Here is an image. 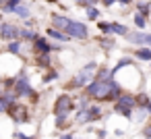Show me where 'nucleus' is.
Masks as SVG:
<instances>
[{"instance_id": "cd10ccee", "label": "nucleus", "mask_w": 151, "mask_h": 139, "mask_svg": "<svg viewBox=\"0 0 151 139\" xmlns=\"http://www.w3.org/2000/svg\"><path fill=\"white\" fill-rule=\"evenodd\" d=\"M106 135H108V133H106V131H97V137H99V139H104V137H106Z\"/></svg>"}, {"instance_id": "6e6552de", "label": "nucleus", "mask_w": 151, "mask_h": 139, "mask_svg": "<svg viewBox=\"0 0 151 139\" xmlns=\"http://www.w3.org/2000/svg\"><path fill=\"white\" fill-rule=\"evenodd\" d=\"M68 23H70V19H66L64 15H54V17H52V27H54V29H60V31H62V29L68 27Z\"/></svg>"}, {"instance_id": "f03ea898", "label": "nucleus", "mask_w": 151, "mask_h": 139, "mask_svg": "<svg viewBox=\"0 0 151 139\" xmlns=\"http://www.w3.org/2000/svg\"><path fill=\"white\" fill-rule=\"evenodd\" d=\"M95 69H97V64L95 62H89V64H85L77 75H75V79L70 81V85L68 87H73V89H79V87H85L93 77H95Z\"/></svg>"}, {"instance_id": "f8f14e48", "label": "nucleus", "mask_w": 151, "mask_h": 139, "mask_svg": "<svg viewBox=\"0 0 151 139\" xmlns=\"http://www.w3.org/2000/svg\"><path fill=\"white\" fill-rule=\"evenodd\" d=\"M23 0H4V4H0V11L2 13H13V9L17 7V4H21Z\"/></svg>"}, {"instance_id": "9d476101", "label": "nucleus", "mask_w": 151, "mask_h": 139, "mask_svg": "<svg viewBox=\"0 0 151 139\" xmlns=\"http://www.w3.org/2000/svg\"><path fill=\"white\" fill-rule=\"evenodd\" d=\"M13 13H15V15H19L21 19H29V17H31L29 7H27V4H23V2H21V4H17V7L13 9Z\"/></svg>"}, {"instance_id": "1a4fd4ad", "label": "nucleus", "mask_w": 151, "mask_h": 139, "mask_svg": "<svg viewBox=\"0 0 151 139\" xmlns=\"http://www.w3.org/2000/svg\"><path fill=\"white\" fill-rule=\"evenodd\" d=\"M21 48H23V44H21V40H11V42H6V52L9 54H21Z\"/></svg>"}, {"instance_id": "6ab92c4d", "label": "nucleus", "mask_w": 151, "mask_h": 139, "mask_svg": "<svg viewBox=\"0 0 151 139\" xmlns=\"http://www.w3.org/2000/svg\"><path fill=\"white\" fill-rule=\"evenodd\" d=\"M99 29H101L106 35H110V33H112V25H110V23H104V21H99Z\"/></svg>"}, {"instance_id": "aec40b11", "label": "nucleus", "mask_w": 151, "mask_h": 139, "mask_svg": "<svg viewBox=\"0 0 151 139\" xmlns=\"http://www.w3.org/2000/svg\"><path fill=\"white\" fill-rule=\"evenodd\" d=\"M128 64H132V60H130V58H122V60H118V64H116L114 71H118V69H122V67H128ZM114 71H112V73H114Z\"/></svg>"}, {"instance_id": "39448f33", "label": "nucleus", "mask_w": 151, "mask_h": 139, "mask_svg": "<svg viewBox=\"0 0 151 139\" xmlns=\"http://www.w3.org/2000/svg\"><path fill=\"white\" fill-rule=\"evenodd\" d=\"M6 112L11 114V118H13L15 122H27V120H29L27 108H25V106H23L21 102H15V104H11Z\"/></svg>"}, {"instance_id": "4be33fe9", "label": "nucleus", "mask_w": 151, "mask_h": 139, "mask_svg": "<svg viewBox=\"0 0 151 139\" xmlns=\"http://www.w3.org/2000/svg\"><path fill=\"white\" fill-rule=\"evenodd\" d=\"M141 44L151 46V33H143V35H141Z\"/></svg>"}, {"instance_id": "c85d7f7f", "label": "nucleus", "mask_w": 151, "mask_h": 139, "mask_svg": "<svg viewBox=\"0 0 151 139\" xmlns=\"http://www.w3.org/2000/svg\"><path fill=\"white\" fill-rule=\"evenodd\" d=\"M60 139H75V137H73V135H70V133H64V135H62V137H60Z\"/></svg>"}, {"instance_id": "2eb2a0df", "label": "nucleus", "mask_w": 151, "mask_h": 139, "mask_svg": "<svg viewBox=\"0 0 151 139\" xmlns=\"http://www.w3.org/2000/svg\"><path fill=\"white\" fill-rule=\"evenodd\" d=\"M112 33H116V35H126L128 29H126L124 25H120V23H112Z\"/></svg>"}, {"instance_id": "7c9ffc66", "label": "nucleus", "mask_w": 151, "mask_h": 139, "mask_svg": "<svg viewBox=\"0 0 151 139\" xmlns=\"http://www.w3.org/2000/svg\"><path fill=\"white\" fill-rule=\"evenodd\" d=\"M0 4H4V0H0Z\"/></svg>"}, {"instance_id": "423d86ee", "label": "nucleus", "mask_w": 151, "mask_h": 139, "mask_svg": "<svg viewBox=\"0 0 151 139\" xmlns=\"http://www.w3.org/2000/svg\"><path fill=\"white\" fill-rule=\"evenodd\" d=\"M19 31H21V27H17L13 23H2V27H0V38H2L4 42L19 40Z\"/></svg>"}, {"instance_id": "c756f323", "label": "nucleus", "mask_w": 151, "mask_h": 139, "mask_svg": "<svg viewBox=\"0 0 151 139\" xmlns=\"http://www.w3.org/2000/svg\"><path fill=\"white\" fill-rule=\"evenodd\" d=\"M21 139H35V137H31V135H25V133H23V135H21Z\"/></svg>"}, {"instance_id": "412c9836", "label": "nucleus", "mask_w": 151, "mask_h": 139, "mask_svg": "<svg viewBox=\"0 0 151 139\" xmlns=\"http://www.w3.org/2000/svg\"><path fill=\"white\" fill-rule=\"evenodd\" d=\"M137 9H139L143 15H145V13H149V4H147V2H137Z\"/></svg>"}, {"instance_id": "393cba45", "label": "nucleus", "mask_w": 151, "mask_h": 139, "mask_svg": "<svg viewBox=\"0 0 151 139\" xmlns=\"http://www.w3.org/2000/svg\"><path fill=\"white\" fill-rule=\"evenodd\" d=\"M143 135H145L147 139H151V125H149V127H145V131H143Z\"/></svg>"}, {"instance_id": "f257e3e1", "label": "nucleus", "mask_w": 151, "mask_h": 139, "mask_svg": "<svg viewBox=\"0 0 151 139\" xmlns=\"http://www.w3.org/2000/svg\"><path fill=\"white\" fill-rule=\"evenodd\" d=\"M13 91H15L17 98H33L35 96V91H33V87H31V83L27 79V71L25 69H21L13 77Z\"/></svg>"}, {"instance_id": "b1692460", "label": "nucleus", "mask_w": 151, "mask_h": 139, "mask_svg": "<svg viewBox=\"0 0 151 139\" xmlns=\"http://www.w3.org/2000/svg\"><path fill=\"white\" fill-rule=\"evenodd\" d=\"M9 110V106L4 104V100H2V96H0V112H6Z\"/></svg>"}, {"instance_id": "20e7f679", "label": "nucleus", "mask_w": 151, "mask_h": 139, "mask_svg": "<svg viewBox=\"0 0 151 139\" xmlns=\"http://www.w3.org/2000/svg\"><path fill=\"white\" fill-rule=\"evenodd\" d=\"M73 108H75V104H73V98H70L68 93H62V96L54 102V112H56V114H70Z\"/></svg>"}, {"instance_id": "7ed1b4c3", "label": "nucleus", "mask_w": 151, "mask_h": 139, "mask_svg": "<svg viewBox=\"0 0 151 139\" xmlns=\"http://www.w3.org/2000/svg\"><path fill=\"white\" fill-rule=\"evenodd\" d=\"M66 33H68L70 38H75V40H87V38H89V29H87V25L81 23V21H70L68 27H66Z\"/></svg>"}, {"instance_id": "0eeeda50", "label": "nucleus", "mask_w": 151, "mask_h": 139, "mask_svg": "<svg viewBox=\"0 0 151 139\" xmlns=\"http://www.w3.org/2000/svg\"><path fill=\"white\" fill-rule=\"evenodd\" d=\"M33 52L35 54H48V52H52V46L48 44V40L46 38H35L33 40Z\"/></svg>"}, {"instance_id": "2f4dec72", "label": "nucleus", "mask_w": 151, "mask_h": 139, "mask_svg": "<svg viewBox=\"0 0 151 139\" xmlns=\"http://www.w3.org/2000/svg\"><path fill=\"white\" fill-rule=\"evenodd\" d=\"M77 2H81V4H83V0H77Z\"/></svg>"}, {"instance_id": "f3484780", "label": "nucleus", "mask_w": 151, "mask_h": 139, "mask_svg": "<svg viewBox=\"0 0 151 139\" xmlns=\"http://www.w3.org/2000/svg\"><path fill=\"white\" fill-rule=\"evenodd\" d=\"M37 64L40 67H48L50 64V52L48 54H37Z\"/></svg>"}, {"instance_id": "4468645a", "label": "nucleus", "mask_w": 151, "mask_h": 139, "mask_svg": "<svg viewBox=\"0 0 151 139\" xmlns=\"http://www.w3.org/2000/svg\"><path fill=\"white\" fill-rule=\"evenodd\" d=\"M134 56H137L139 60H151V48H139V50L134 52Z\"/></svg>"}, {"instance_id": "473e14b6", "label": "nucleus", "mask_w": 151, "mask_h": 139, "mask_svg": "<svg viewBox=\"0 0 151 139\" xmlns=\"http://www.w3.org/2000/svg\"><path fill=\"white\" fill-rule=\"evenodd\" d=\"M0 27H2V23H0Z\"/></svg>"}, {"instance_id": "ddd939ff", "label": "nucleus", "mask_w": 151, "mask_h": 139, "mask_svg": "<svg viewBox=\"0 0 151 139\" xmlns=\"http://www.w3.org/2000/svg\"><path fill=\"white\" fill-rule=\"evenodd\" d=\"M35 38H37V33L31 31V29H21L19 31V40H23V42H33Z\"/></svg>"}, {"instance_id": "bb28decb", "label": "nucleus", "mask_w": 151, "mask_h": 139, "mask_svg": "<svg viewBox=\"0 0 151 139\" xmlns=\"http://www.w3.org/2000/svg\"><path fill=\"white\" fill-rule=\"evenodd\" d=\"M116 2H120V4H124V7H126V4H130V2H132V0H116Z\"/></svg>"}, {"instance_id": "9b49d317", "label": "nucleus", "mask_w": 151, "mask_h": 139, "mask_svg": "<svg viewBox=\"0 0 151 139\" xmlns=\"http://www.w3.org/2000/svg\"><path fill=\"white\" fill-rule=\"evenodd\" d=\"M48 35H50L52 40H56V42H62V44H64V42H68V35H64L60 29H54V27H50V29H48Z\"/></svg>"}, {"instance_id": "5701e85b", "label": "nucleus", "mask_w": 151, "mask_h": 139, "mask_svg": "<svg viewBox=\"0 0 151 139\" xmlns=\"http://www.w3.org/2000/svg\"><path fill=\"white\" fill-rule=\"evenodd\" d=\"M56 77H58V73H56V71H52L50 75H46V79H44V81L48 83V81H52V79H56Z\"/></svg>"}, {"instance_id": "a878e982", "label": "nucleus", "mask_w": 151, "mask_h": 139, "mask_svg": "<svg viewBox=\"0 0 151 139\" xmlns=\"http://www.w3.org/2000/svg\"><path fill=\"white\" fill-rule=\"evenodd\" d=\"M99 2H101V4H106V7H112L116 0H99Z\"/></svg>"}, {"instance_id": "dca6fc26", "label": "nucleus", "mask_w": 151, "mask_h": 139, "mask_svg": "<svg viewBox=\"0 0 151 139\" xmlns=\"http://www.w3.org/2000/svg\"><path fill=\"white\" fill-rule=\"evenodd\" d=\"M145 23H147V21H145V15L137 11V13H134V25H137L139 29H143V27H145Z\"/></svg>"}, {"instance_id": "a211bd4d", "label": "nucleus", "mask_w": 151, "mask_h": 139, "mask_svg": "<svg viewBox=\"0 0 151 139\" xmlns=\"http://www.w3.org/2000/svg\"><path fill=\"white\" fill-rule=\"evenodd\" d=\"M87 17H89V19H97V17H99V11L93 9V7H87Z\"/></svg>"}]
</instances>
